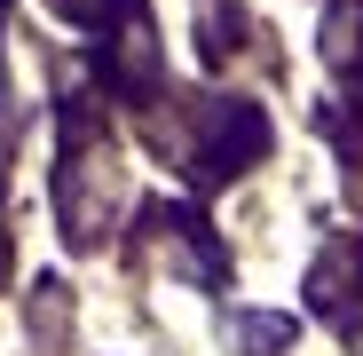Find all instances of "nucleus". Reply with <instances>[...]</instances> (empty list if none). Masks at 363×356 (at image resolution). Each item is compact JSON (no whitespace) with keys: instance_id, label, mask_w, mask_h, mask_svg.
Listing matches in <instances>:
<instances>
[{"instance_id":"nucleus-1","label":"nucleus","mask_w":363,"mask_h":356,"mask_svg":"<svg viewBox=\"0 0 363 356\" xmlns=\"http://www.w3.org/2000/svg\"><path fill=\"white\" fill-rule=\"evenodd\" d=\"M269 151V119H261V103H237V95H206L198 103V119H190V174L206 190H221V183H237L253 158Z\"/></svg>"},{"instance_id":"nucleus-2","label":"nucleus","mask_w":363,"mask_h":356,"mask_svg":"<svg viewBox=\"0 0 363 356\" xmlns=\"http://www.w3.org/2000/svg\"><path fill=\"white\" fill-rule=\"evenodd\" d=\"M143 254L174 261L182 277H198V285H221V277H229L221 246L206 237V222H198L190 206H143Z\"/></svg>"},{"instance_id":"nucleus-3","label":"nucleus","mask_w":363,"mask_h":356,"mask_svg":"<svg viewBox=\"0 0 363 356\" xmlns=\"http://www.w3.org/2000/svg\"><path fill=\"white\" fill-rule=\"evenodd\" d=\"M308 309L332 317V325H347V317L363 309V237H355V230L332 237V246L316 254V269H308Z\"/></svg>"},{"instance_id":"nucleus-4","label":"nucleus","mask_w":363,"mask_h":356,"mask_svg":"<svg viewBox=\"0 0 363 356\" xmlns=\"http://www.w3.org/2000/svg\"><path fill=\"white\" fill-rule=\"evenodd\" d=\"M95 72H103L118 95H150V87H158V40H150V24L135 16L127 32H111L103 55H95Z\"/></svg>"},{"instance_id":"nucleus-5","label":"nucleus","mask_w":363,"mask_h":356,"mask_svg":"<svg viewBox=\"0 0 363 356\" xmlns=\"http://www.w3.org/2000/svg\"><path fill=\"white\" fill-rule=\"evenodd\" d=\"M324 64L340 80H363V0H332V16H324Z\"/></svg>"},{"instance_id":"nucleus-6","label":"nucleus","mask_w":363,"mask_h":356,"mask_svg":"<svg viewBox=\"0 0 363 356\" xmlns=\"http://www.w3.org/2000/svg\"><path fill=\"white\" fill-rule=\"evenodd\" d=\"M229 348L237 356H277V348H292V317H269V309H237L229 317Z\"/></svg>"},{"instance_id":"nucleus-7","label":"nucleus","mask_w":363,"mask_h":356,"mask_svg":"<svg viewBox=\"0 0 363 356\" xmlns=\"http://www.w3.org/2000/svg\"><path fill=\"white\" fill-rule=\"evenodd\" d=\"M55 9H64L72 24H118V16L135 9V0H55Z\"/></svg>"},{"instance_id":"nucleus-8","label":"nucleus","mask_w":363,"mask_h":356,"mask_svg":"<svg viewBox=\"0 0 363 356\" xmlns=\"http://www.w3.org/2000/svg\"><path fill=\"white\" fill-rule=\"evenodd\" d=\"M0 127H9V72H0Z\"/></svg>"},{"instance_id":"nucleus-9","label":"nucleus","mask_w":363,"mask_h":356,"mask_svg":"<svg viewBox=\"0 0 363 356\" xmlns=\"http://www.w3.org/2000/svg\"><path fill=\"white\" fill-rule=\"evenodd\" d=\"M0 269H9V230H0Z\"/></svg>"},{"instance_id":"nucleus-10","label":"nucleus","mask_w":363,"mask_h":356,"mask_svg":"<svg viewBox=\"0 0 363 356\" xmlns=\"http://www.w3.org/2000/svg\"><path fill=\"white\" fill-rule=\"evenodd\" d=\"M0 16H9V0H0Z\"/></svg>"}]
</instances>
